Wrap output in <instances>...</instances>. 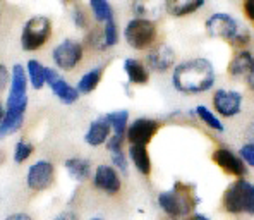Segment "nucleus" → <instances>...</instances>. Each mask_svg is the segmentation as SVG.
<instances>
[{
  "label": "nucleus",
  "instance_id": "obj_1",
  "mask_svg": "<svg viewBox=\"0 0 254 220\" xmlns=\"http://www.w3.org/2000/svg\"><path fill=\"white\" fill-rule=\"evenodd\" d=\"M215 79V66L204 57L182 61L172 71V86L184 95H199L210 91Z\"/></svg>",
  "mask_w": 254,
  "mask_h": 220
},
{
  "label": "nucleus",
  "instance_id": "obj_2",
  "mask_svg": "<svg viewBox=\"0 0 254 220\" xmlns=\"http://www.w3.org/2000/svg\"><path fill=\"white\" fill-rule=\"evenodd\" d=\"M158 207L167 217L174 220L186 219L196 210L199 205V196L196 195V186L188 184V182L175 181L172 189L169 191H162L158 195Z\"/></svg>",
  "mask_w": 254,
  "mask_h": 220
},
{
  "label": "nucleus",
  "instance_id": "obj_3",
  "mask_svg": "<svg viewBox=\"0 0 254 220\" xmlns=\"http://www.w3.org/2000/svg\"><path fill=\"white\" fill-rule=\"evenodd\" d=\"M204 29L208 36L220 38L223 42H229L234 47L241 48L251 42V33L246 26H242L235 17L227 12H215L204 21Z\"/></svg>",
  "mask_w": 254,
  "mask_h": 220
},
{
  "label": "nucleus",
  "instance_id": "obj_4",
  "mask_svg": "<svg viewBox=\"0 0 254 220\" xmlns=\"http://www.w3.org/2000/svg\"><path fill=\"white\" fill-rule=\"evenodd\" d=\"M222 207L227 214L254 217V184L244 177L235 179L223 191Z\"/></svg>",
  "mask_w": 254,
  "mask_h": 220
},
{
  "label": "nucleus",
  "instance_id": "obj_5",
  "mask_svg": "<svg viewBox=\"0 0 254 220\" xmlns=\"http://www.w3.org/2000/svg\"><path fill=\"white\" fill-rule=\"evenodd\" d=\"M156 29L155 21L143 19V17H132L124 28V40L134 50H148L156 42Z\"/></svg>",
  "mask_w": 254,
  "mask_h": 220
},
{
  "label": "nucleus",
  "instance_id": "obj_6",
  "mask_svg": "<svg viewBox=\"0 0 254 220\" xmlns=\"http://www.w3.org/2000/svg\"><path fill=\"white\" fill-rule=\"evenodd\" d=\"M52 36V21L47 16L29 17L21 31V47L24 52H36L47 45Z\"/></svg>",
  "mask_w": 254,
  "mask_h": 220
},
{
  "label": "nucleus",
  "instance_id": "obj_7",
  "mask_svg": "<svg viewBox=\"0 0 254 220\" xmlns=\"http://www.w3.org/2000/svg\"><path fill=\"white\" fill-rule=\"evenodd\" d=\"M28 74H26V67L21 64H14L10 71V84H9V95L5 100V110L10 112H19L26 114L28 110Z\"/></svg>",
  "mask_w": 254,
  "mask_h": 220
},
{
  "label": "nucleus",
  "instance_id": "obj_8",
  "mask_svg": "<svg viewBox=\"0 0 254 220\" xmlns=\"http://www.w3.org/2000/svg\"><path fill=\"white\" fill-rule=\"evenodd\" d=\"M84 55L83 43L77 40H64L52 50V61L57 69L62 71H72L81 64Z\"/></svg>",
  "mask_w": 254,
  "mask_h": 220
},
{
  "label": "nucleus",
  "instance_id": "obj_9",
  "mask_svg": "<svg viewBox=\"0 0 254 220\" xmlns=\"http://www.w3.org/2000/svg\"><path fill=\"white\" fill-rule=\"evenodd\" d=\"M55 181V165L50 160H36L28 167L26 172V186L31 191H47Z\"/></svg>",
  "mask_w": 254,
  "mask_h": 220
},
{
  "label": "nucleus",
  "instance_id": "obj_10",
  "mask_svg": "<svg viewBox=\"0 0 254 220\" xmlns=\"http://www.w3.org/2000/svg\"><path fill=\"white\" fill-rule=\"evenodd\" d=\"M45 83L52 89V93L59 98V102H62L64 105H72L81 96L77 88L67 83L59 74V71L54 69V67H45Z\"/></svg>",
  "mask_w": 254,
  "mask_h": 220
},
{
  "label": "nucleus",
  "instance_id": "obj_11",
  "mask_svg": "<svg viewBox=\"0 0 254 220\" xmlns=\"http://www.w3.org/2000/svg\"><path fill=\"white\" fill-rule=\"evenodd\" d=\"M213 162L216 163L222 172H225L227 176L232 177H246L248 176V165L241 158V155L232 151L230 148H216L211 155Z\"/></svg>",
  "mask_w": 254,
  "mask_h": 220
},
{
  "label": "nucleus",
  "instance_id": "obj_12",
  "mask_svg": "<svg viewBox=\"0 0 254 220\" xmlns=\"http://www.w3.org/2000/svg\"><path fill=\"white\" fill-rule=\"evenodd\" d=\"M213 110L222 117H235L242 110V95L235 89H216L213 93Z\"/></svg>",
  "mask_w": 254,
  "mask_h": 220
},
{
  "label": "nucleus",
  "instance_id": "obj_13",
  "mask_svg": "<svg viewBox=\"0 0 254 220\" xmlns=\"http://www.w3.org/2000/svg\"><path fill=\"white\" fill-rule=\"evenodd\" d=\"M146 66L153 73L163 74L175 67V52L167 43H155L148 48L146 54Z\"/></svg>",
  "mask_w": 254,
  "mask_h": 220
},
{
  "label": "nucleus",
  "instance_id": "obj_14",
  "mask_svg": "<svg viewBox=\"0 0 254 220\" xmlns=\"http://www.w3.org/2000/svg\"><path fill=\"white\" fill-rule=\"evenodd\" d=\"M160 129V122L155 119H148V117H139L136 121H132L127 128L126 133V140L130 145H146L155 138V134Z\"/></svg>",
  "mask_w": 254,
  "mask_h": 220
},
{
  "label": "nucleus",
  "instance_id": "obj_15",
  "mask_svg": "<svg viewBox=\"0 0 254 220\" xmlns=\"http://www.w3.org/2000/svg\"><path fill=\"white\" fill-rule=\"evenodd\" d=\"M93 186L100 191H103L105 195H117L122 188V181H121V174L115 169L114 165H107V163H102V165L96 167V170L93 172Z\"/></svg>",
  "mask_w": 254,
  "mask_h": 220
},
{
  "label": "nucleus",
  "instance_id": "obj_16",
  "mask_svg": "<svg viewBox=\"0 0 254 220\" xmlns=\"http://www.w3.org/2000/svg\"><path fill=\"white\" fill-rule=\"evenodd\" d=\"M110 133H112L110 124H108L107 119L102 115L100 119H96V121H93L91 124H89L88 131L84 134V143L93 148L102 147V145H105L108 141Z\"/></svg>",
  "mask_w": 254,
  "mask_h": 220
},
{
  "label": "nucleus",
  "instance_id": "obj_17",
  "mask_svg": "<svg viewBox=\"0 0 254 220\" xmlns=\"http://www.w3.org/2000/svg\"><path fill=\"white\" fill-rule=\"evenodd\" d=\"M254 67V55L248 50H239L234 54V57L230 59L229 66H227V73L232 77H248V74L253 71Z\"/></svg>",
  "mask_w": 254,
  "mask_h": 220
},
{
  "label": "nucleus",
  "instance_id": "obj_18",
  "mask_svg": "<svg viewBox=\"0 0 254 220\" xmlns=\"http://www.w3.org/2000/svg\"><path fill=\"white\" fill-rule=\"evenodd\" d=\"M130 9L136 17L155 21L165 12V0H132Z\"/></svg>",
  "mask_w": 254,
  "mask_h": 220
},
{
  "label": "nucleus",
  "instance_id": "obj_19",
  "mask_svg": "<svg viewBox=\"0 0 254 220\" xmlns=\"http://www.w3.org/2000/svg\"><path fill=\"white\" fill-rule=\"evenodd\" d=\"M64 167H65L69 177L77 182H84L93 177V163L83 156H70L64 162Z\"/></svg>",
  "mask_w": 254,
  "mask_h": 220
},
{
  "label": "nucleus",
  "instance_id": "obj_20",
  "mask_svg": "<svg viewBox=\"0 0 254 220\" xmlns=\"http://www.w3.org/2000/svg\"><path fill=\"white\" fill-rule=\"evenodd\" d=\"M206 0H165V12L172 17H186L203 9Z\"/></svg>",
  "mask_w": 254,
  "mask_h": 220
},
{
  "label": "nucleus",
  "instance_id": "obj_21",
  "mask_svg": "<svg viewBox=\"0 0 254 220\" xmlns=\"http://www.w3.org/2000/svg\"><path fill=\"white\" fill-rule=\"evenodd\" d=\"M124 73L127 76L129 84L134 86H143L149 81V69L137 59H126L124 61Z\"/></svg>",
  "mask_w": 254,
  "mask_h": 220
},
{
  "label": "nucleus",
  "instance_id": "obj_22",
  "mask_svg": "<svg viewBox=\"0 0 254 220\" xmlns=\"http://www.w3.org/2000/svg\"><path fill=\"white\" fill-rule=\"evenodd\" d=\"M127 156L132 162V165L136 167V170L141 176H149L151 174V156L148 153V148L144 145H130Z\"/></svg>",
  "mask_w": 254,
  "mask_h": 220
},
{
  "label": "nucleus",
  "instance_id": "obj_23",
  "mask_svg": "<svg viewBox=\"0 0 254 220\" xmlns=\"http://www.w3.org/2000/svg\"><path fill=\"white\" fill-rule=\"evenodd\" d=\"M102 77H103V67L102 66L93 67V69H89L88 73H84L83 76L79 77V81H77V84H76L77 91H79L81 95H89V93H93L98 88Z\"/></svg>",
  "mask_w": 254,
  "mask_h": 220
},
{
  "label": "nucleus",
  "instance_id": "obj_24",
  "mask_svg": "<svg viewBox=\"0 0 254 220\" xmlns=\"http://www.w3.org/2000/svg\"><path fill=\"white\" fill-rule=\"evenodd\" d=\"M24 115L26 114L5 110V115L0 122V140H5L7 136H12L17 131H21L22 124H24Z\"/></svg>",
  "mask_w": 254,
  "mask_h": 220
},
{
  "label": "nucleus",
  "instance_id": "obj_25",
  "mask_svg": "<svg viewBox=\"0 0 254 220\" xmlns=\"http://www.w3.org/2000/svg\"><path fill=\"white\" fill-rule=\"evenodd\" d=\"M194 114H196V117L199 119L204 126H208V128L213 129V131H218V133L225 131V126H223V122L220 121L218 114H216L215 110L208 109L206 105H197L196 109H194Z\"/></svg>",
  "mask_w": 254,
  "mask_h": 220
},
{
  "label": "nucleus",
  "instance_id": "obj_26",
  "mask_svg": "<svg viewBox=\"0 0 254 220\" xmlns=\"http://www.w3.org/2000/svg\"><path fill=\"white\" fill-rule=\"evenodd\" d=\"M103 117H105L107 122L110 124L112 133L117 134V136H126L127 128H129V112L115 110V112H108Z\"/></svg>",
  "mask_w": 254,
  "mask_h": 220
},
{
  "label": "nucleus",
  "instance_id": "obj_27",
  "mask_svg": "<svg viewBox=\"0 0 254 220\" xmlns=\"http://www.w3.org/2000/svg\"><path fill=\"white\" fill-rule=\"evenodd\" d=\"M26 67V74H28V81L31 84L33 89H42L45 84V66L36 59H31L28 61Z\"/></svg>",
  "mask_w": 254,
  "mask_h": 220
},
{
  "label": "nucleus",
  "instance_id": "obj_28",
  "mask_svg": "<svg viewBox=\"0 0 254 220\" xmlns=\"http://www.w3.org/2000/svg\"><path fill=\"white\" fill-rule=\"evenodd\" d=\"M89 9H91L93 17L98 22L105 24L107 21L114 19V9L108 0H89Z\"/></svg>",
  "mask_w": 254,
  "mask_h": 220
},
{
  "label": "nucleus",
  "instance_id": "obj_29",
  "mask_svg": "<svg viewBox=\"0 0 254 220\" xmlns=\"http://www.w3.org/2000/svg\"><path fill=\"white\" fill-rule=\"evenodd\" d=\"M35 153V147L29 141L19 140L14 147V160L16 163H24L28 158H31V155Z\"/></svg>",
  "mask_w": 254,
  "mask_h": 220
},
{
  "label": "nucleus",
  "instance_id": "obj_30",
  "mask_svg": "<svg viewBox=\"0 0 254 220\" xmlns=\"http://www.w3.org/2000/svg\"><path fill=\"white\" fill-rule=\"evenodd\" d=\"M103 38H105L107 48L115 47L119 43V26L114 19L107 21L103 24Z\"/></svg>",
  "mask_w": 254,
  "mask_h": 220
},
{
  "label": "nucleus",
  "instance_id": "obj_31",
  "mask_svg": "<svg viewBox=\"0 0 254 220\" xmlns=\"http://www.w3.org/2000/svg\"><path fill=\"white\" fill-rule=\"evenodd\" d=\"M110 158H112V165L119 170V174H122V176H127V174H129V156L126 155L124 150L112 151Z\"/></svg>",
  "mask_w": 254,
  "mask_h": 220
},
{
  "label": "nucleus",
  "instance_id": "obj_32",
  "mask_svg": "<svg viewBox=\"0 0 254 220\" xmlns=\"http://www.w3.org/2000/svg\"><path fill=\"white\" fill-rule=\"evenodd\" d=\"M70 17H72V22H74V26H76V28L86 29L89 26L88 14H86L84 7L79 5V3H74L72 10H70Z\"/></svg>",
  "mask_w": 254,
  "mask_h": 220
},
{
  "label": "nucleus",
  "instance_id": "obj_33",
  "mask_svg": "<svg viewBox=\"0 0 254 220\" xmlns=\"http://www.w3.org/2000/svg\"><path fill=\"white\" fill-rule=\"evenodd\" d=\"M86 42H88V45L93 48V50H98V52L107 50V43H105V38H103V28L102 29H93V31H89V35H88V38H86Z\"/></svg>",
  "mask_w": 254,
  "mask_h": 220
},
{
  "label": "nucleus",
  "instance_id": "obj_34",
  "mask_svg": "<svg viewBox=\"0 0 254 220\" xmlns=\"http://www.w3.org/2000/svg\"><path fill=\"white\" fill-rule=\"evenodd\" d=\"M239 155H241V158L246 162V165L254 169V141H249V143L242 145L241 150H239Z\"/></svg>",
  "mask_w": 254,
  "mask_h": 220
},
{
  "label": "nucleus",
  "instance_id": "obj_35",
  "mask_svg": "<svg viewBox=\"0 0 254 220\" xmlns=\"http://www.w3.org/2000/svg\"><path fill=\"white\" fill-rule=\"evenodd\" d=\"M124 141H126V136H117V134H112L107 141V150L110 151H121L124 150Z\"/></svg>",
  "mask_w": 254,
  "mask_h": 220
},
{
  "label": "nucleus",
  "instance_id": "obj_36",
  "mask_svg": "<svg viewBox=\"0 0 254 220\" xmlns=\"http://www.w3.org/2000/svg\"><path fill=\"white\" fill-rule=\"evenodd\" d=\"M9 84H10V73L5 64L0 62V95L9 88Z\"/></svg>",
  "mask_w": 254,
  "mask_h": 220
},
{
  "label": "nucleus",
  "instance_id": "obj_37",
  "mask_svg": "<svg viewBox=\"0 0 254 220\" xmlns=\"http://www.w3.org/2000/svg\"><path fill=\"white\" fill-rule=\"evenodd\" d=\"M54 220H79V217H77V214L74 210H64L55 215Z\"/></svg>",
  "mask_w": 254,
  "mask_h": 220
},
{
  "label": "nucleus",
  "instance_id": "obj_38",
  "mask_svg": "<svg viewBox=\"0 0 254 220\" xmlns=\"http://www.w3.org/2000/svg\"><path fill=\"white\" fill-rule=\"evenodd\" d=\"M244 14L249 21L254 22V0H244Z\"/></svg>",
  "mask_w": 254,
  "mask_h": 220
},
{
  "label": "nucleus",
  "instance_id": "obj_39",
  "mask_svg": "<svg viewBox=\"0 0 254 220\" xmlns=\"http://www.w3.org/2000/svg\"><path fill=\"white\" fill-rule=\"evenodd\" d=\"M3 220H35L29 214H24V212H17V214H10L7 215Z\"/></svg>",
  "mask_w": 254,
  "mask_h": 220
},
{
  "label": "nucleus",
  "instance_id": "obj_40",
  "mask_svg": "<svg viewBox=\"0 0 254 220\" xmlns=\"http://www.w3.org/2000/svg\"><path fill=\"white\" fill-rule=\"evenodd\" d=\"M246 83H248V86L251 91H254V67H253V71L248 74V77H246Z\"/></svg>",
  "mask_w": 254,
  "mask_h": 220
},
{
  "label": "nucleus",
  "instance_id": "obj_41",
  "mask_svg": "<svg viewBox=\"0 0 254 220\" xmlns=\"http://www.w3.org/2000/svg\"><path fill=\"white\" fill-rule=\"evenodd\" d=\"M246 136H248L249 141H254V122H253V124H249L248 131H246Z\"/></svg>",
  "mask_w": 254,
  "mask_h": 220
},
{
  "label": "nucleus",
  "instance_id": "obj_42",
  "mask_svg": "<svg viewBox=\"0 0 254 220\" xmlns=\"http://www.w3.org/2000/svg\"><path fill=\"white\" fill-rule=\"evenodd\" d=\"M189 220H211V219L203 214H192V215H189Z\"/></svg>",
  "mask_w": 254,
  "mask_h": 220
},
{
  "label": "nucleus",
  "instance_id": "obj_43",
  "mask_svg": "<svg viewBox=\"0 0 254 220\" xmlns=\"http://www.w3.org/2000/svg\"><path fill=\"white\" fill-rule=\"evenodd\" d=\"M3 115H5V105H3V103L0 102V122H2Z\"/></svg>",
  "mask_w": 254,
  "mask_h": 220
},
{
  "label": "nucleus",
  "instance_id": "obj_44",
  "mask_svg": "<svg viewBox=\"0 0 254 220\" xmlns=\"http://www.w3.org/2000/svg\"><path fill=\"white\" fill-rule=\"evenodd\" d=\"M3 160H5V155H3V151L0 150V165L3 163Z\"/></svg>",
  "mask_w": 254,
  "mask_h": 220
},
{
  "label": "nucleus",
  "instance_id": "obj_45",
  "mask_svg": "<svg viewBox=\"0 0 254 220\" xmlns=\"http://www.w3.org/2000/svg\"><path fill=\"white\" fill-rule=\"evenodd\" d=\"M89 220H103V219H100V217H93V219H89Z\"/></svg>",
  "mask_w": 254,
  "mask_h": 220
},
{
  "label": "nucleus",
  "instance_id": "obj_46",
  "mask_svg": "<svg viewBox=\"0 0 254 220\" xmlns=\"http://www.w3.org/2000/svg\"><path fill=\"white\" fill-rule=\"evenodd\" d=\"M181 220H189V217H186V219H181Z\"/></svg>",
  "mask_w": 254,
  "mask_h": 220
}]
</instances>
